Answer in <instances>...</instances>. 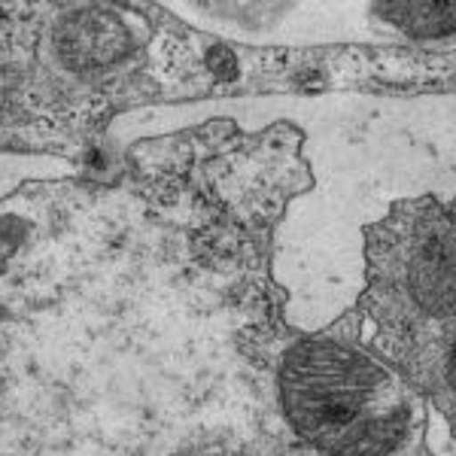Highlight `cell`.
I'll return each mask as SVG.
<instances>
[{
    "label": "cell",
    "mask_w": 456,
    "mask_h": 456,
    "mask_svg": "<svg viewBox=\"0 0 456 456\" xmlns=\"http://www.w3.org/2000/svg\"><path fill=\"white\" fill-rule=\"evenodd\" d=\"M387 10L414 37H441L456 28V4H393Z\"/></svg>",
    "instance_id": "1"
}]
</instances>
